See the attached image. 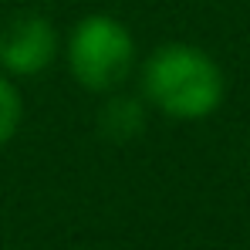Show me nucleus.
Returning <instances> with one entry per match:
<instances>
[{"instance_id":"nucleus-1","label":"nucleus","mask_w":250,"mask_h":250,"mask_svg":"<svg viewBox=\"0 0 250 250\" xmlns=\"http://www.w3.org/2000/svg\"><path fill=\"white\" fill-rule=\"evenodd\" d=\"M227 95L220 64L196 44L172 41L142 61V98L176 122L209 119Z\"/></svg>"},{"instance_id":"nucleus-4","label":"nucleus","mask_w":250,"mask_h":250,"mask_svg":"<svg viewBox=\"0 0 250 250\" xmlns=\"http://www.w3.org/2000/svg\"><path fill=\"white\" fill-rule=\"evenodd\" d=\"M108 95L112 98L98 112V132H102V139L125 146V142L139 139L146 128V102L135 95H119V91H108Z\"/></svg>"},{"instance_id":"nucleus-5","label":"nucleus","mask_w":250,"mask_h":250,"mask_svg":"<svg viewBox=\"0 0 250 250\" xmlns=\"http://www.w3.org/2000/svg\"><path fill=\"white\" fill-rule=\"evenodd\" d=\"M21 119H24V98H21L17 84L7 75H0V149L17 135Z\"/></svg>"},{"instance_id":"nucleus-2","label":"nucleus","mask_w":250,"mask_h":250,"mask_svg":"<svg viewBox=\"0 0 250 250\" xmlns=\"http://www.w3.org/2000/svg\"><path fill=\"white\" fill-rule=\"evenodd\" d=\"M68 68L84 91H119L135 71V38L122 21L108 14H88L71 27Z\"/></svg>"},{"instance_id":"nucleus-3","label":"nucleus","mask_w":250,"mask_h":250,"mask_svg":"<svg viewBox=\"0 0 250 250\" xmlns=\"http://www.w3.org/2000/svg\"><path fill=\"white\" fill-rule=\"evenodd\" d=\"M58 54V31L41 14H17L0 31V68L17 78L41 75Z\"/></svg>"}]
</instances>
